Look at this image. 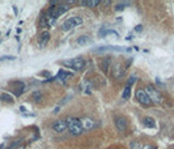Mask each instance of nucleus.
Here are the masks:
<instances>
[{
	"instance_id": "nucleus-1",
	"label": "nucleus",
	"mask_w": 174,
	"mask_h": 149,
	"mask_svg": "<svg viewBox=\"0 0 174 149\" xmlns=\"http://www.w3.org/2000/svg\"><path fill=\"white\" fill-rule=\"evenodd\" d=\"M67 126H68V130L72 135H80L83 132V124H81V120L77 118H69L67 120Z\"/></svg>"
},
{
	"instance_id": "nucleus-2",
	"label": "nucleus",
	"mask_w": 174,
	"mask_h": 149,
	"mask_svg": "<svg viewBox=\"0 0 174 149\" xmlns=\"http://www.w3.org/2000/svg\"><path fill=\"white\" fill-rule=\"evenodd\" d=\"M63 66L68 67L71 69H75V71H81V69L85 67V60L83 58H75V59H71V60H66L63 61Z\"/></svg>"
},
{
	"instance_id": "nucleus-3",
	"label": "nucleus",
	"mask_w": 174,
	"mask_h": 149,
	"mask_svg": "<svg viewBox=\"0 0 174 149\" xmlns=\"http://www.w3.org/2000/svg\"><path fill=\"white\" fill-rule=\"evenodd\" d=\"M83 24V18L79 17V16H74V17H69L67 18L66 21L63 22V25H62V28H63L64 32H68L69 29H72V28H76L79 25Z\"/></svg>"
},
{
	"instance_id": "nucleus-4",
	"label": "nucleus",
	"mask_w": 174,
	"mask_h": 149,
	"mask_svg": "<svg viewBox=\"0 0 174 149\" xmlns=\"http://www.w3.org/2000/svg\"><path fill=\"white\" fill-rule=\"evenodd\" d=\"M145 92H147L148 95H149L152 103H158V105H160V103L162 102V95L160 94V92L157 90L153 85H148L147 89H145Z\"/></svg>"
},
{
	"instance_id": "nucleus-5",
	"label": "nucleus",
	"mask_w": 174,
	"mask_h": 149,
	"mask_svg": "<svg viewBox=\"0 0 174 149\" xmlns=\"http://www.w3.org/2000/svg\"><path fill=\"white\" fill-rule=\"evenodd\" d=\"M135 97H136V100L139 101V103H141L143 106L152 105V101H151L149 95H148V93L144 90V89H137L135 92Z\"/></svg>"
},
{
	"instance_id": "nucleus-6",
	"label": "nucleus",
	"mask_w": 174,
	"mask_h": 149,
	"mask_svg": "<svg viewBox=\"0 0 174 149\" xmlns=\"http://www.w3.org/2000/svg\"><path fill=\"white\" fill-rule=\"evenodd\" d=\"M68 128V126H67V120H57V122H54V124H52V130L55 132H58V133H60V132H64Z\"/></svg>"
},
{
	"instance_id": "nucleus-7",
	"label": "nucleus",
	"mask_w": 174,
	"mask_h": 149,
	"mask_svg": "<svg viewBox=\"0 0 174 149\" xmlns=\"http://www.w3.org/2000/svg\"><path fill=\"white\" fill-rule=\"evenodd\" d=\"M115 126L120 132H124L126 130H127V122H126V119L124 118H122V117L115 118Z\"/></svg>"
},
{
	"instance_id": "nucleus-8",
	"label": "nucleus",
	"mask_w": 174,
	"mask_h": 149,
	"mask_svg": "<svg viewBox=\"0 0 174 149\" xmlns=\"http://www.w3.org/2000/svg\"><path fill=\"white\" fill-rule=\"evenodd\" d=\"M81 90H83V93H85V94H92L93 93V84L88 80L83 81V84H81Z\"/></svg>"
},
{
	"instance_id": "nucleus-9",
	"label": "nucleus",
	"mask_w": 174,
	"mask_h": 149,
	"mask_svg": "<svg viewBox=\"0 0 174 149\" xmlns=\"http://www.w3.org/2000/svg\"><path fill=\"white\" fill-rule=\"evenodd\" d=\"M11 85L12 86H16L15 89H13V93H15L16 95H20L22 94V92H24V83H21V81H13V83H11Z\"/></svg>"
},
{
	"instance_id": "nucleus-10",
	"label": "nucleus",
	"mask_w": 174,
	"mask_h": 149,
	"mask_svg": "<svg viewBox=\"0 0 174 149\" xmlns=\"http://www.w3.org/2000/svg\"><path fill=\"white\" fill-rule=\"evenodd\" d=\"M50 39V33L49 32H42L41 35H39L38 38V43H39V47H45L47 44V42H49Z\"/></svg>"
},
{
	"instance_id": "nucleus-11",
	"label": "nucleus",
	"mask_w": 174,
	"mask_h": 149,
	"mask_svg": "<svg viewBox=\"0 0 174 149\" xmlns=\"http://www.w3.org/2000/svg\"><path fill=\"white\" fill-rule=\"evenodd\" d=\"M123 73H124V69L122 68V66H120L119 63L114 64V67H113V75H114V77H120Z\"/></svg>"
},
{
	"instance_id": "nucleus-12",
	"label": "nucleus",
	"mask_w": 174,
	"mask_h": 149,
	"mask_svg": "<svg viewBox=\"0 0 174 149\" xmlns=\"http://www.w3.org/2000/svg\"><path fill=\"white\" fill-rule=\"evenodd\" d=\"M81 120V124H83V128H85V130H91V128H93L94 126V122L92 119H89V118H83Z\"/></svg>"
},
{
	"instance_id": "nucleus-13",
	"label": "nucleus",
	"mask_w": 174,
	"mask_h": 149,
	"mask_svg": "<svg viewBox=\"0 0 174 149\" xmlns=\"http://www.w3.org/2000/svg\"><path fill=\"white\" fill-rule=\"evenodd\" d=\"M110 64H111L110 58H105V59H103V60L100 63V68H101V71L108 72V69L110 68Z\"/></svg>"
},
{
	"instance_id": "nucleus-14",
	"label": "nucleus",
	"mask_w": 174,
	"mask_h": 149,
	"mask_svg": "<svg viewBox=\"0 0 174 149\" xmlns=\"http://www.w3.org/2000/svg\"><path fill=\"white\" fill-rule=\"evenodd\" d=\"M143 124H144L145 127H148V128H155L156 127L155 119H153V118H151V117H145L144 119H143Z\"/></svg>"
},
{
	"instance_id": "nucleus-15",
	"label": "nucleus",
	"mask_w": 174,
	"mask_h": 149,
	"mask_svg": "<svg viewBox=\"0 0 174 149\" xmlns=\"http://www.w3.org/2000/svg\"><path fill=\"white\" fill-rule=\"evenodd\" d=\"M68 77H71V73L67 72V71H64V69H60V71L58 72V75H57V78L58 80H60V81H66Z\"/></svg>"
},
{
	"instance_id": "nucleus-16",
	"label": "nucleus",
	"mask_w": 174,
	"mask_h": 149,
	"mask_svg": "<svg viewBox=\"0 0 174 149\" xmlns=\"http://www.w3.org/2000/svg\"><path fill=\"white\" fill-rule=\"evenodd\" d=\"M0 101L7 102V103H13V102H15L13 95H11L9 93H1V95H0Z\"/></svg>"
},
{
	"instance_id": "nucleus-17",
	"label": "nucleus",
	"mask_w": 174,
	"mask_h": 149,
	"mask_svg": "<svg viewBox=\"0 0 174 149\" xmlns=\"http://www.w3.org/2000/svg\"><path fill=\"white\" fill-rule=\"evenodd\" d=\"M109 34L115 35V37H119V34H118L115 30H111V29H102L100 32V37H106V35H109Z\"/></svg>"
},
{
	"instance_id": "nucleus-18",
	"label": "nucleus",
	"mask_w": 174,
	"mask_h": 149,
	"mask_svg": "<svg viewBox=\"0 0 174 149\" xmlns=\"http://www.w3.org/2000/svg\"><path fill=\"white\" fill-rule=\"evenodd\" d=\"M101 1H98V0H85V1H80L81 5H86V7L89 8H94L96 5H98Z\"/></svg>"
},
{
	"instance_id": "nucleus-19",
	"label": "nucleus",
	"mask_w": 174,
	"mask_h": 149,
	"mask_svg": "<svg viewBox=\"0 0 174 149\" xmlns=\"http://www.w3.org/2000/svg\"><path fill=\"white\" fill-rule=\"evenodd\" d=\"M130 95H131V85H126L124 90L122 93V97H123V100H128Z\"/></svg>"
},
{
	"instance_id": "nucleus-20",
	"label": "nucleus",
	"mask_w": 174,
	"mask_h": 149,
	"mask_svg": "<svg viewBox=\"0 0 174 149\" xmlns=\"http://www.w3.org/2000/svg\"><path fill=\"white\" fill-rule=\"evenodd\" d=\"M89 42H91V38H89L88 35H81V37L77 39V43L83 44V46H84V44H88Z\"/></svg>"
},
{
	"instance_id": "nucleus-21",
	"label": "nucleus",
	"mask_w": 174,
	"mask_h": 149,
	"mask_svg": "<svg viewBox=\"0 0 174 149\" xmlns=\"http://www.w3.org/2000/svg\"><path fill=\"white\" fill-rule=\"evenodd\" d=\"M32 98H33V101H34V102H41V101H42L41 92H34V93L32 94Z\"/></svg>"
},
{
	"instance_id": "nucleus-22",
	"label": "nucleus",
	"mask_w": 174,
	"mask_h": 149,
	"mask_svg": "<svg viewBox=\"0 0 174 149\" xmlns=\"http://www.w3.org/2000/svg\"><path fill=\"white\" fill-rule=\"evenodd\" d=\"M126 5H128V3H119V4H117V5H115V8H114V9L119 12V11H123V9H124Z\"/></svg>"
},
{
	"instance_id": "nucleus-23",
	"label": "nucleus",
	"mask_w": 174,
	"mask_h": 149,
	"mask_svg": "<svg viewBox=\"0 0 174 149\" xmlns=\"http://www.w3.org/2000/svg\"><path fill=\"white\" fill-rule=\"evenodd\" d=\"M130 148L131 149H141V144L139 141H132L130 144Z\"/></svg>"
},
{
	"instance_id": "nucleus-24",
	"label": "nucleus",
	"mask_w": 174,
	"mask_h": 149,
	"mask_svg": "<svg viewBox=\"0 0 174 149\" xmlns=\"http://www.w3.org/2000/svg\"><path fill=\"white\" fill-rule=\"evenodd\" d=\"M135 32H137V33L143 32V25H136V26H135Z\"/></svg>"
},
{
	"instance_id": "nucleus-25",
	"label": "nucleus",
	"mask_w": 174,
	"mask_h": 149,
	"mask_svg": "<svg viewBox=\"0 0 174 149\" xmlns=\"http://www.w3.org/2000/svg\"><path fill=\"white\" fill-rule=\"evenodd\" d=\"M8 59H9V60H13V59H15V56H3L1 60H8Z\"/></svg>"
},
{
	"instance_id": "nucleus-26",
	"label": "nucleus",
	"mask_w": 174,
	"mask_h": 149,
	"mask_svg": "<svg viewBox=\"0 0 174 149\" xmlns=\"http://www.w3.org/2000/svg\"><path fill=\"white\" fill-rule=\"evenodd\" d=\"M141 149H156L153 145H145V147H143Z\"/></svg>"
},
{
	"instance_id": "nucleus-27",
	"label": "nucleus",
	"mask_w": 174,
	"mask_h": 149,
	"mask_svg": "<svg viewBox=\"0 0 174 149\" xmlns=\"http://www.w3.org/2000/svg\"><path fill=\"white\" fill-rule=\"evenodd\" d=\"M39 75H42V76H47V75H49V72H42V73H39Z\"/></svg>"
},
{
	"instance_id": "nucleus-28",
	"label": "nucleus",
	"mask_w": 174,
	"mask_h": 149,
	"mask_svg": "<svg viewBox=\"0 0 174 149\" xmlns=\"http://www.w3.org/2000/svg\"><path fill=\"white\" fill-rule=\"evenodd\" d=\"M17 149H22V147H21V148H17Z\"/></svg>"
}]
</instances>
